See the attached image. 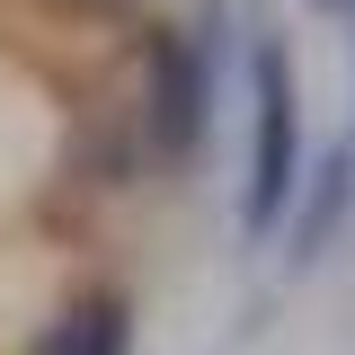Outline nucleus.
<instances>
[{
  "label": "nucleus",
  "instance_id": "nucleus-2",
  "mask_svg": "<svg viewBox=\"0 0 355 355\" xmlns=\"http://www.w3.org/2000/svg\"><path fill=\"white\" fill-rule=\"evenodd\" d=\"M302 187V89H293V44H249V178H240V240L258 249L284 231Z\"/></svg>",
  "mask_w": 355,
  "mask_h": 355
},
{
  "label": "nucleus",
  "instance_id": "nucleus-3",
  "mask_svg": "<svg viewBox=\"0 0 355 355\" xmlns=\"http://www.w3.org/2000/svg\"><path fill=\"white\" fill-rule=\"evenodd\" d=\"M133 293L125 284H80L27 329V355H133Z\"/></svg>",
  "mask_w": 355,
  "mask_h": 355
},
{
  "label": "nucleus",
  "instance_id": "nucleus-5",
  "mask_svg": "<svg viewBox=\"0 0 355 355\" xmlns=\"http://www.w3.org/2000/svg\"><path fill=\"white\" fill-rule=\"evenodd\" d=\"M62 18H142L151 0H53Z\"/></svg>",
  "mask_w": 355,
  "mask_h": 355
},
{
  "label": "nucleus",
  "instance_id": "nucleus-1",
  "mask_svg": "<svg viewBox=\"0 0 355 355\" xmlns=\"http://www.w3.org/2000/svg\"><path fill=\"white\" fill-rule=\"evenodd\" d=\"M142 80H133V125H142V160L151 169H187L214 133V89H222V9L178 27V18H142L133 44Z\"/></svg>",
  "mask_w": 355,
  "mask_h": 355
},
{
  "label": "nucleus",
  "instance_id": "nucleus-6",
  "mask_svg": "<svg viewBox=\"0 0 355 355\" xmlns=\"http://www.w3.org/2000/svg\"><path fill=\"white\" fill-rule=\"evenodd\" d=\"M311 9H329V18H338V9H347V0H311Z\"/></svg>",
  "mask_w": 355,
  "mask_h": 355
},
{
  "label": "nucleus",
  "instance_id": "nucleus-4",
  "mask_svg": "<svg viewBox=\"0 0 355 355\" xmlns=\"http://www.w3.org/2000/svg\"><path fill=\"white\" fill-rule=\"evenodd\" d=\"M355 214V142H338L320 169H302V187H293V214H284V258L293 266H320L329 258V240L347 231Z\"/></svg>",
  "mask_w": 355,
  "mask_h": 355
}]
</instances>
